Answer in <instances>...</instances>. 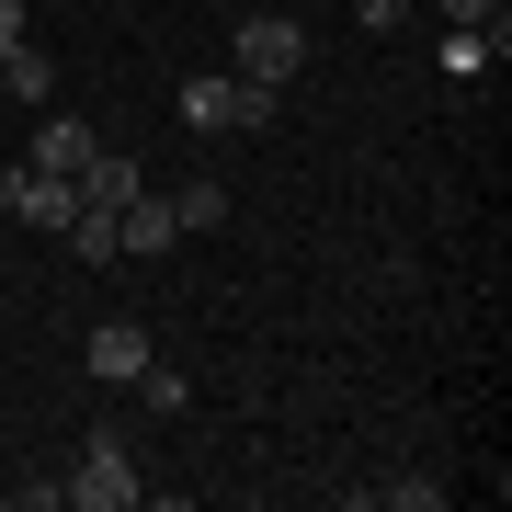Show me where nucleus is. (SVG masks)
I'll return each mask as SVG.
<instances>
[{"mask_svg":"<svg viewBox=\"0 0 512 512\" xmlns=\"http://www.w3.org/2000/svg\"><path fill=\"white\" fill-rule=\"evenodd\" d=\"M171 114H183V126L194 137H251L262 126V114H274V92H262V80H217V69H205V80H183V103H171Z\"/></svg>","mask_w":512,"mask_h":512,"instance_id":"f257e3e1","label":"nucleus"},{"mask_svg":"<svg viewBox=\"0 0 512 512\" xmlns=\"http://www.w3.org/2000/svg\"><path fill=\"white\" fill-rule=\"evenodd\" d=\"M296 69H308V23H285V0H274V12H251V23H239V80H262V92H285Z\"/></svg>","mask_w":512,"mask_h":512,"instance_id":"f03ea898","label":"nucleus"},{"mask_svg":"<svg viewBox=\"0 0 512 512\" xmlns=\"http://www.w3.org/2000/svg\"><path fill=\"white\" fill-rule=\"evenodd\" d=\"M57 501H80V512H126V501H137V467H126V444H114V433H92V444H80V467L57 478Z\"/></svg>","mask_w":512,"mask_h":512,"instance_id":"7ed1b4c3","label":"nucleus"},{"mask_svg":"<svg viewBox=\"0 0 512 512\" xmlns=\"http://www.w3.org/2000/svg\"><path fill=\"white\" fill-rule=\"evenodd\" d=\"M92 126H80V114H46V126H35V171H69V183H80V160H92Z\"/></svg>","mask_w":512,"mask_h":512,"instance_id":"20e7f679","label":"nucleus"},{"mask_svg":"<svg viewBox=\"0 0 512 512\" xmlns=\"http://www.w3.org/2000/svg\"><path fill=\"white\" fill-rule=\"evenodd\" d=\"M137 365H148V330H137V319H103V330H92V376H103V387H126Z\"/></svg>","mask_w":512,"mask_h":512,"instance_id":"39448f33","label":"nucleus"},{"mask_svg":"<svg viewBox=\"0 0 512 512\" xmlns=\"http://www.w3.org/2000/svg\"><path fill=\"white\" fill-rule=\"evenodd\" d=\"M0 92H12V103H35V114H46V92H57V57H46L35 35H23L12 57H0Z\"/></svg>","mask_w":512,"mask_h":512,"instance_id":"423d86ee","label":"nucleus"},{"mask_svg":"<svg viewBox=\"0 0 512 512\" xmlns=\"http://www.w3.org/2000/svg\"><path fill=\"white\" fill-rule=\"evenodd\" d=\"M126 387H137L148 410H194V376H183V365H160V353H148V365H137Z\"/></svg>","mask_w":512,"mask_h":512,"instance_id":"0eeeda50","label":"nucleus"},{"mask_svg":"<svg viewBox=\"0 0 512 512\" xmlns=\"http://www.w3.org/2000/svg\"><path fill=\"white\" fill-rule=\"evenodd\" d=\"M444 23H456V35H490V46H512V0H444Z\"/></svg>","mask_w":512,"mask_h":512,"instance_id":"6e6552de","label":"nucleus"},{"mask_svg":"<svg viewBox=\"0 0 512 512\" xmlns=\"http://www.w3.org/2000/svg\"><path fill=\"white\" fill-rule=\"evenodd\" d=\"M171 217H183V239H194V228H228V183H183Z\"/></svg>","mask_w":512,"mask_h":512,"instance_id":"1a4fd4ad","label":"nucleus"},{"mask_svg":"<svg viewBox=\"0 0 512 512\" xmlns=\"http://www.w3.org/2000/svg\"><path fill=\"white\" fill-rule=\"evenodd\" d=\"M376 501H387V512H433V501H444V478H387Z\"/></svg>","mask_w":512,"mask_h":512,"instance_id":"9d476101","label":"nucleus"},{"mask_svg":"<svg viewBox=\"0 0 512 512\" xmlns=\"http://www.w3.org/2000/svg\"><path fill=\"white\" fill-rule=\"evenodd\" d=\"M399 12L410 0H353V23H376V35H399Z\"/></svg>","mask_w":512,"mask_h":512,"instance_id":"9b49d317","label":"nucleus"},{"mask_svg":"<svg viewBox=\"0 0 512 512\" xmlns=\"http://www.w3.org/2000/svg\"><path fill=\"white\" fill-rule=\"evenodd\" d=\"M23 46V0H0V57H12Z\"/></svg>","mask_w":512,"mask_h":512,"instance_id":"f8f14e48","label":"nucleus"},{"mask_svg":"<svg viewBox=\"0 0 512 512\" xmlns=\"http://www.w3.org/2000/svg\"><path fill=\"white\" fill-rule=\"evenodd\" d=\"M251 12H274V0H251Z\"/></svg>","mask_w":512,"mask_h":512,"instance_id":"ddd939ff","label":"nucleus"},{"mask_svg":"<svg viewBox=\"0 0 512 512\" xmlns=\"http://www.w3.org/2000/svg\"><path fill=\"white\" fill-rule=\"evenodd\" d=\"M0 103H12V92H0Z\"/></svg>","mask_w":512,"mask_h":512,"instance_id":"4468645a","label":"nucleus"}]
</instances>
